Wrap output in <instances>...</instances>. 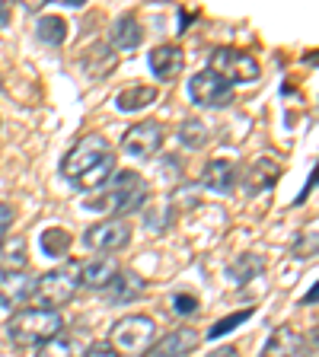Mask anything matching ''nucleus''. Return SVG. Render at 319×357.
<instances>
[{"instance_id":"1","label":"nucleus","mask_w":319,"mask_h":357,"mask_svg":"<svg viewBox=\"0 0 319 357\" xmlns=\"http://www.w3.org/2000/svg\"><path fill=\"white\" fill-rule=\"evenodd\" d=\"M112 172H115V153L103 134H83L61 160V176L80 192L99 188L109 182Z\"/></svg>"},{"instance_id":"2","label":"nucleus","mask_w":319,"mask_h":357,"mask_svg":"<svg viewBox=\"0 0 319 357\" xmlns=\"http://www.w3.org/2000/svg\"><path fill=\"white\" fill-rule=\"evenodd\" d=\"M147 182H144L141 172L134 169H125V172H115V178L109 182V188L99 195H89L83 201V208L87 211H96V214H134V211H141L147 204Z\"/></svg>"},{"instance_id":"3","label":"nucleus","mask_w":319,"mask_h":357,"mask_svg":"<svg viewBox=\"0 0 319 357\" xmlns=\"http://www.w3.org/2000/svg\"><path fill=\"white\" fill-rule=\"evenodd\" d=\"M64 319H61L58 310H45V306H26V310H16L7 322V335L13 338V344L20 348H32V344H45L58 338Z\"/></svg>"},{"instance_id":"4","label":"nucleus","mask_w":319,"mask_h":357,"mask_svg":"<svg viewBox=\"0 0 319 357\" xmlns=\"http://www.w3.org/2000/svg\"><path fill=\"white\" fill-rule=\"evenodd\" d=\"M156 342V322L150 316H121L109 332V344L115 348V354L128 357H144Z\"/></svg>"},{"instance_id":"5","label":"nucleus","mask_w":319,"mask_h":357,"mask_svg":"<svg viewBox=\"0 0 319 357\" xmlns=\"http://www.w3.org/2000/svg\"><path fill=\"white\" fill-rule=\"evenodd\" d=\"M80 290V265H61L36 278V297L42 300L45 310H58L71 303Z\"/></svg>"},{"instance_id":"6","label":"nucleus","mask_w":319,"mask_h":357,"mask_svg":"<svg viewBox=\"0 0 319 357\" xmlns=\"http://www.w3.org/2000/svg\"><path fill=\"white\" fill-rule=\"evenodd\" d=\"M208 70L217 74L223 83H255L259 80V61L253 54L239 52V48H217L208 61Z\"/></svg>"},{"instance_id":"7","label":"nucleus","mask_w":319,"mask_h":357,"mask_svg":"<svg viewBox=\"0 0 319 357\" xmlns=\"http://www.w3.org/2000/svg\"><path fill=\"white\" fill-rule=\"evenodd\" d=\"M131 243V223L125 217H109L103 223H93L87 233H83V245L93 249V252H119Z\"/></svg>"},{"instance_id":"8","label":"nucleus","mask_w":319,"mask_h":357,"mask_svg":"<svg viewBox=\"0 0 319 357\" xmlns=\"http://www.w3.org/2000/svg\"><path fill=\"white\" fill-rule=\"evenodd\" d=\"M188 96L195 105H205V109H223V105L233 102V86L223 83L217 74L211 70H198V74L188 80Z\"/></svg>"},{"instance_id":"9","label":"nucleus","mask_w":319,"mask_h":357,"mask_svg":"<svg viewBox=\"0 0 319 357\" xmlns=\"http://www.w3.org/2000/svg\"><path fill=\"white\" fill-rule=\"evenodd\" d=\"M160 147H163V125L160 121H138L121 137V150L128 156H138V160H150Z\"/></svg>"},{"instance_id":"10","label":"nucleus","mask_w":319,"mask_h":357,"mask_svg":"<svg viewBox=\"0 0 319 357\" xmlns=\"http://www.w3.org/2000/svg\"><path fill=\"white\" fill-rule=\"evenodd\" d=\"M29 297H36V275H29L26 268L0 271V310H20Z\"/></svg>"},{"instance_id":"11","label":"nucleus","mask_w":319,"mask_h":357,"mask_svg":"<svg viewBox=\"0 0 319 357\" xmlns=\"http://www.w3.org/2000/svg\"><path fill=\"white\" fill-rule=\"evenodd\" d=\"M201 335L195 328H172V332L160 335L154 342V348L144 357H188L195 348H198Z\"/></svg>"},{"instance_id":"12","label":"nucleus","mask_w":319,"mask_h":357,"mask_svg":"<svg viewBox=\"0 0 319 357\" xmlns=\"http://www.w3.org/2000/svg\"><path fill=\"white\" fill-rule=\"evenodd\" d=\"M103 290H105V300H109V303L125 306V303L141 300L144 294H147V284H144L141 275H134V271H119Z\"/></svg>"},{"instance_id":"13","label":"nucleus","mask_w":319,"mask_h":357,"mask_svg":"<svg viewBox=\"0 0 319 357\" xmlns=\"http://www.w3.org/2000/svg\"><path fill=\"white\" fill-rule=\"evenodd\" d=\"M201 185L214 195H230L237 188V166L230 160H208L201 169Z\"/></svg>"},{"instance_id":"14","label":"nucleus","mask_w":319,"mask_h":357,"mask_svg":"<svg viewBox=\"0 0 319 357\" xmlns=\"http://www.w3.org/2000/svg\"><path fill=\"white\" fill-rule=\"evenodd\" d=\"M147 64L156 80H172V77H179V70L186 67V54H182L179 45H160V48L150 52Z\"/></svg>"},{"instance_id":"15","label":"nucleus","mask_w":319,"mask_h":357,"mask_svg":"<svg viewBox=\"0 0 319 357\" xmlns=\"http://www.w3.org/2000/svg\"><path fill=\"white\" fill-rule=\"evenodd\" d=\"M304 351H306L304 338H300L290 326H281L268 335V342H265V348H262L259 357H304Z\"/></svg>"},{"instance_id":"16","label":"nucleus","mask_w":319,"mask_h":357,"mask_svg":"<svg viewBox=\"0 0 319 357\" xmlns=\"http://www.w3.org/2000/svg\"><path fill=\"white\" fill-rule=\"evenodd\" d=\"M278 163L275 160H268V156H259L249 169H246V176H243V182H246V195H262V192H268V188L278 182Z\"/></svg>"},{"instance_id":"17","label":"nucleus","mask_w":319,"mask_h":357,"mask_svg":"<svg viewBox=\"0 0 319 357\" xmlns=\"http://www.w3.org/2000/svg\"><path fill=\"white\" fill-rule=\"evenodd\" d=\"M115 275H119V261H115V259H109V255L89 259L87 265H80V287L103 290Z\"/></svg>"},{"instance_id":"18","label":"nucleus","mask_w":319,"mask_h":357,"mask_svg":"<svg viewBox=\"0 0 319 357\" xmlns=\"http://www.w3.org/2000/svg\"><path fill=\"white\" fill-rule=\"evenodd\" d=\"M141 42H144V29L134 13H121L119 20L112 22V45L119 52H134Z\"/></svg>"},{"instance_id":"19","label":"nucleus","mask_w":319,"mask_h":357,"mask_svg":"<svg viewBox=\"0 0 319 357\" xmlns=\"http://www.w3.org/2000/svg\"><path fill=\"white\" fill-rule=\"evenodd\" d=\"M160 99L156 86H147V83H138V86H128L115 96V109L119 112H144L147 105H154Z\"/></svg>"},{"instance_id":"20","label":"nucleus","mask_w":319,"mask_h":357,"mask_svg":"<svg viewBox=\"0 0 319 357\" xmlns=\"http://www.w3.org/2000/svg\"><path fill=\"white\" fill-rule=\"evenodd\" d=\"M262 268H265V259H262V255L246 252L227 265V275H230V281H237V284H249L255 275H262Z\"/></svg>"},{"instance_id":"21","label":"nucleus","mask_w":319,"mask_h":357,"mask_svg":"<svg viewBox=\"0 0 319 357\" xmlns=\"http://www.w3.org/2000/svg\"><path fill=\"white\" fill-rule=\"evenodd\" d=\"M71 245H74V236L64 230V227H48L42 233V252L48 259H61V255L71 252Z\"/></svg>"},{"instance_id":"22","label":"nucleus","mask_w":319,"mask_h":357,"mask_svg":"<svg viewBox=\"0 0 319 357\" xmlns=\"http://www.w3.org/2000/svg\"><path fill=\"white\" fill-rule=\"evenodd\" d=\"M36 36H38V42H45V45H61L67 38V22L61 20V16L45 13V16H38V22H36Z\"/></svg>"},{"instance_id":"23","label":"nucleus","mask_w":319,"mask_h":357,"mask_svg":"<svg viewBox=\"0 0 319 357\" xmlns=\"http://www.w3.org/2000/svg\"><path fill=\"white\" fill-rule=\"evenodd\" d=\"M179 144L188 150H201L208 144V125L201 119H186L179 125Z\"/></svg>"},{"instance_id":"24","label":"nucleus","mask_w":319,"mask_h":357,"mask_svg":"<svg viewBox=\"0 0 319 357\" xmlns=\"http://www.w3.org/2000/svg\"><path fill=\"white\" fill-rule=\"evenodd\" d=\"M249 316H253V310H237V312H230V316L217 319L214 326L208 328V335H205V338H208V342H221L223 335H230L237 326H243V322L249 319Z\"/></svg>"},{"instance_id":"25","label":"nucleus","mask_w":319,"mask_h":357,"mask_svg":"<svg viewBox=\"0 0 319 357\" xmlns=\"http://www.w3.org/2000/svg\"><path fill=\"white\" fill-rule=\"evenodd\" d=\"M36 357H77L74 354V344L67 342V338H52V342H45V344H38V351H36Z\"/></svg>"},{"instance_id":"26","label":"nucleus","mask_w":319,"mask_h":357,"mask_svg":"<svg viewBox=\"0 0 319 357\" xmlns=\"http://www.w3.org/2000/svg\"><path fill=\"white\" fill-rule=\"evenodd\" d=\"M294 255H297V259H306V255H316V230H310V233H300L297 236V243H294Z\"/></svg>"},{"instance_id":"27","label":"nucleus","mask_w":319,"mask_h":357,"mask_svg":"<svg viewBox=\"0 0 319 357\" xmlns=\"http://www.w3.org/2000/svg\"><path fill=\"white\" fill-rule=\"evenodd\" d=\"M195 310H198V297H192V294H176L172 297V312L176 316H195Z\"/></svg>"},{"instance_id":"28","label":"nucleus","mask_w":319,"mask_h":357,"mask_svg":"<svg viewBox=\"0 0 319 357\" xmlns=\"http://www.w3.org/2000/svg\"><path fill=\"white\" fill-rule=\"evenodd\" d=\"M16 220V211L10 204H0V249H3V239H7V230L13 227Z\"/></svg>"},{"instance_id":"29","label":"nucleus","mask_w":319,"mask_h":357,"mask_svg":"<svg viewBox=\"0 0 319 357\" xmlns=\"http://www.w3.org/2000/svg\"><path fill=\"white\" fill-rule=\"evenodd\" d=\"M83 357H119V354H115V348L109 342H96V344H89Z\"/></svg>"},{"instance_id":"30","label":"nucleus","mask_w":319,"mask_h":357,"mask_svg":"<svg viewBox=\"0 0 319 357\" xmlns=\"http://www.w3.org/2000/svg\"><path fill=\"white\" fill-rule=\"evenodd\" d=\"M208 357H239V354H237V348H233V344H227V348H217L214 354H208Z\"/></svg>"},{"instance_id":"31","label":"nucleus","mask_w":319,"mask_h":357,"mask_svg":"<svg viewBox=\"0 0 319 357\" xmlns=\"http://www.w3.org/2000/svg\"><path fill=\"white\" fill-rule=\"evenodd\" d=\"M7 22H10V7L7 3H0V29H3Z\"/></svg>"},{"instance_id":"32","label":"nucleus","mask_w":319,"mask_h":357,"mask_svg":"<svg viewBox=\"0 0 319 357\" xmlns=\"http://www.w3.org/2000/svg\"><path fill=\"white\" fill-rule=\"evenodd\" d=\"M304 303H316V287H310V290H306V297H304Z\"/></svg>"}]
</instances>
